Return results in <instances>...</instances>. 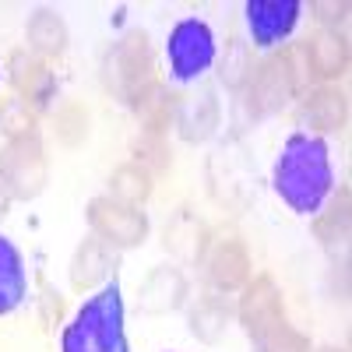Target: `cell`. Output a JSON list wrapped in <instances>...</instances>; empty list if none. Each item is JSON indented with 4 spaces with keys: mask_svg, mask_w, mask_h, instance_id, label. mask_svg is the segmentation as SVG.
<instances>
[{
    "mask_svg": "<svg viewBox=\"0 0 352 352\" xmlns=\"http://www.w3.org/2000/svg\"><path fill=\"white\" fill-rule=\"evenodd\" d=\"M155 81V56H152V39L141 32V28H131L116 39L106 56H102V85L113 99L120 102H134L144 88Z\"/></svg>",
    "mask_w": 352,
    "mask_h": 352,
    "instance_id": "obj_3",
    "label": "cell"
},
{
    "mask_svg": "<svg viewBox=\"0 0 352 352\" xmlns=\"http://www.w3.org/2000/svg\"><path fill=\"white\" fill-rule=\"evenodd\" d=\"M116 264H120V250H113V247L102 243L99 236L81 240L78 250H74V257H71V268H67L71 289H74V292H92V289L113 282Z\"/></svg>",
    "mask_w": 352,
    "mask_h": 352,
    "instance_id": "obj_15",
    "label": "cell"
},
{
    "mask_svg": "<svg viewBox=\"0 0 352 352\" xmlns=\"http://www.w3.org/2000/svg\"><path fill=\"white\" fill-rule=\"evenodd\" d=\"M131 152H134L131 162L144 166L152 176H159V173L169 169V144H166V138H159V134H138Z\"/></svg>",
    "mask_w": 352,
    "mask_h": 352,
    "instance_id": "obj_28",
    "label": "cell"
},
{
    "mask_svg": "<svg viewBox=\"0 0 352 352\" xmlns=\"http://www.w3.org/2000/svg\"><path fill=\"white\" fill-rule=\"evenodd\" d=\"M349 226H352V190L338 187V194H331L328 208L310 219V229H314V240L324 250L345 254L349 250Z\"/></svg>",
    "mask_w": 352,
    "mask_h": 352,
    "instance_id": "obj_17",
    "label": "cell"
},
{
    "mask_svg": "<svg viewBox=\"0 0 352 352\" xmlns=\"http://www.w3.org/2000/svg\"><path fill=\"white\" fill-rule=\"evenodd\" d=\"M92 134V113H88L85 102L67 99L60 109L53 113V138L64 144V148H81Z\"/></svg>",
    "mask_w": 352,
    "mask_h": 352,
    "instance_id": "obj_24",
    "label": "cell"
},
{
    "mask_svg": "<svg viewBox=\"0 0 352 352\" xmlns=\"http://www.w3.org/2000/svg\"><path fill=\"white\" fill-rule=\"evenodd\" d=\"M8 212H11V194L4 190V184H0V222L8 219Z\"/></svg>",
    "mask_w": 352,
    "mask_h": 352,
    "instance_id": "obj_29",
    "label": "cell"
},
{
    "mask_svg": "<svg viewBox=\"0 0 352 352\" xmlns=\"http://www.w3.org/2000/svg\"><path fill=\"white\" fill-rule=\"evenodd\" d=\"M187 296H190V282H187L184 268H176V264H159L138 285V307L152 317L184 310Z\"/></svg>",
    "mask_w": 352,
    "mask_h": 352,
    "instance_id": "obj_13",
    "label": "cell"
},
{
    "mask_svg": "<svg viewBox=\"0 0 352 352\" xmlns=\"http://www.w3.org/2000/svg\"><path fill=\"white\" fill-rule=\"evenodd\" d=\"M0 184L11 201H36L50 184V159L39 134L0 144Z\"/></svg>",
    "mask_w": 352,
    "mask_h": 352,
    "instance_id": "obj_6",
    "label": "cell"
},
{
    "mask_svg": "<svg viewBox=\"0 0 352 352\" xmlns=\"http://www.w3.org/2000/svg\"><path fill=\"white\" fill-rule=\"evenodd\" d=\"M229 320H232L229 303L219 296V292H204V296H197V303L187 314V328L201 345H219L229 331Z\"/></svg>",
    "mask_w": 352,
    "mask_h": 352,
    "instance_id": "obj_20",
    "label": "cell"
},
{
    "mask_svg": "<svg viewBox=\"0 0 352 352\" xmlns=\"http://www.w3.org/2000/svg\"><path fill=\"white\" fill-rule=\"evenodd\" d=\"M28 292V272H25V257L11 243V236L0 232V317L14 314L25 303Z\"/></svg>",
    "mask_w": 352,
    "mask_h": 352,
    "instance_id": "obj_21",
    "label": "cell"
},
{
    "mask_svg": "<svg viewBox=\"0 0 352 352\" xmlns=\"http://www.w3.org/2000/svg\"><path fill=\"white\" fill-rule=\"evenodd\" d=\"M8 81L14 88V96L25 106H32L36 113H43L56 99V74L50 60H39L28 50H14L8 56Z\"/></svg>",
    "mask_w": 352,
    "mask_h": 352,
    "instance_id": "obj_12",
    "label": "cell"
},
{
    "mask_svg": "<svg viewBox=\"0 0 352 352\" xmlns=\"http://www.w3.org/2000/svg\"><path fill=\"white\" fill-rule=\"evenodd\" d=\"M300 88V71H296V53L292 46H278L272 50L264 60L254 67L250 85H247V109L254 120L261 116H275L282 113Z\"/></svg>",
    "mask_w": 352,
    "mask_h": 352,
    "instance_id": "obj_4",
    "label": "cell"
},
{
    "mask_svg": "<svg viewBox=\"0 0 352 352\" xmlns=\"http://www.w3.org/2000/svg\"><path fill=\"white\" fill-rule=\"evenodd\" d=\"M204 268H208L212 289L219 296H229V292H240L250 282L254 261H250V250L240 236H222L204 250Z\"/></svg>",
    "mask_w": 352,
    "mask_h": 352,
    "instance_id": "obj_11",
    "label": "cell"
},
{
    "mask_svg": "<svg viewBox=\"0 0 352 352\" xmlns=\"http://www.w3.org/2000/svg\"><path fill=\"white\" fill-rule=\"evenodd\" d=\"M131 109H134V116H138L141 134H159V138H166V131L173 127V116H176V96L155 78V81L131 102Z\"/></svg>",
    "mask_w": 352,
    "mask_h": 352,
    "instance_id": "obj_19",
    "label": "cell"
},
{
    "mask_svg": "<svg viewBox=\"0 0 352 352\" xmlns=\"http://www.w3.org/2000/svg\"><path fill=\"white\" fill-rule=\"evenodd\" d=\"M254 349L250 352H314L310 345V335L300 331V328H292L289 320H282L278 328H272L268 335H261L250 342Z\"/></svg>",
    "mask_w": 352,
    "mask_h": 352,
    "instance_id": "obj_27",
    "label": "cell"
},
{
    "mask_svg": "<svg viewBox=\"0 0 352 352\" xmlns=\"http://www.w3.org/2000/svg\"><path fill=\"white\" fill-rule=\"evenodd\" d=\"M60 352H131L124 328V292L116 278L78 307L60 335Z\"/></svg>",
    "mask_w": 352,
    "mask_h": 352,
    "instance_id": "obj_2",
    "label": "cell"
},
{
    "mask_svg": "<svg viewBox=\"0 0 352 352\" xmlns=\"http://www.w3.org/2000/svg\"><path fill=\"white\" fill-rule=\"evenodd\" d=\"M272 187L296 215L314 219L335 194V166L328 141L310 131L289 134L272 169Z\"/></svg>",
    "mask_w": 352,
    "mask_h": 352,
    "instance_id": "obj_1",
    "label": "cell"
},
{
    "mask_svg": "<svg viewBox=\"0 0 352 352\" xmlns=\"http://www.w3.org/2000/svg\"><path fill=\"white\" fill-rule=\"evenodd\" d=\"M222 120V102L215 85H197L194 92L187 96H176V116H173V127L187 144H204Z\"/></svg>",
    "mask_w": 352,
    "mask_h": 352,
    "instance_id": "obj_10",
    "label": "cell"
},
{
    "mask_svg": "<svg viewBox=\"0 0 352 352\" xmlns=\"http://www.w3.org/2000/svg\"><path fill=\"white\" fill-rule=\"evenodd\" d=\"M303 18L300 0H247L243 4V21H247V36L257 50H278Z\"/></svg>",
    "mask_w": 352,
    "mask_h": 352,
    "instance_id": "obj_9",
    "label": "cell"
},
{
    "mask_svg": "<svg viewBox=\"0 0 352 352\" xmlns=\"http://www.w3.org/2000/svg\"><path fill=\"white\" fill-rule=\"evenodd\" d=\"M303 60L307 74L317 85H331L349 71V39L338 28H317L303 43Z\"/></svg>",
    "mask_w": 352,
    "mask_h": 352,
    "instance_id": "obj_14",
    "label": "cell"
},
{
    "mask_svg": "<svg viewBox=\"0 0 352 352\" xmlns=\"http://www.w3.org/2000/svg\"><path fill=\"white\" fill-rule=\"evenodd\" d=\"M236 320H240V328L250 342L282 324L285 320V296H282L275 275H268V272L250 275V282L240 289Z\"/></svg>",
    "mask_w": 352,
    "mask_h": 352,
    "instance_id": "obj_8",
    "label": "cell"
},
{
    "mask_svg": "<svg viewBox=\"0 0 352 352\" xmlns=\"http://www.w3.org/2000/svg\"><path fill=\"white\" fill-rule=\"evenodd\" d=\"M0 71H4V67H0Z\"/></svg>",
    "mask_w": 352,
    "mask_h": 352,
    "instance_id": "obj_31",
    "label": "cell"
},
{
    "mask_svg": "<svg viewBox=\"0 0 352 352\" xmlns=\"http://www.w3.org/2000/svg\"><path fill=\"white\" fill-rule=\"evenodd\" d=\"M36 124H39V113H36L32 106H25L14 92L0 99V131H4L8 141L28 138V134H39Z\"/></svg>",
    "mask_w": 352,
    "mask_h": 352,
    "instance_id": "obj_26",
    "label": "cell"
},
{
    "mask_svg": "<svg viewBox=\"0 0 352 352\" xmlns=\"http://www.w3.org/2000/svg\"><path fill=\"white\" fill-rule=\"evenodd\" d=\"M25 43H28V53L39 56V60L64 56V50L71 43L67 21L53 8H39V11H32V18H28V25H25Z\"/></svg>",
    "mask_w": 352,
    "mask_h": 352,
    "instance_id": "obj_18",
    "label": "cell"
},
{
    "mask_svg": "<svg viewBox=\"0 0 352 352\" xmlns=\"http://www.w3.org/2000/svg\"><path fill=\"white\" fill-rule=\"evenodd\" d=\"M219 56V43L208 21L201 18H180L169 28V39H166V64L169 74L184 85L201 81L204 74L212 71Z\"/></svg>",
    "mask_w": 352,
    "mask_h": 352,
    "instance_id": "obj_5",
    "label": "cell"
},
{
    "mask_svg": "<svg viewBox=\"0 0 352 352\" xmlns=\"http://www.w3.org/2000/svg\"><path fill=\"white\" fill-rule=\"evenodd\" d=\"M250 74H254L250 43L243 36H229L226 53H222V60H219V81L229 88V92H247Z\"/></svg>",
    "mask_w": 352,
    "mask_h": 352,
    "instance_id": "obj_23",
    "label": "cell"
},
{
    "mask_svg": "<svg viewBox=\"0 0 352 352\" xmlns=\"http://www.w3.org/2000/svg\"><path fill=\"white\" fill-rule=\"evenodd\" d=\"M300 113H303V124L310 127V134L324 138L349 124V99L338 85H314L300 102Z\"/></svg>",
    "mask_w": 352,
    "mask_h": 352,
    "instance_id": "obj_16",
    "label": "cell"
},
{
    "mask_svg": "<svg viewBox=\"0 0 352 352\" xmlns=\"http://www.w3.org/2000/svg\"><path fill=\"white\" fill-rule=\"evenodd\" d=\"M166 250H173L176 257H184V261H201L204 257V226L201 222H194L187 212H176L173 215V222L166 226Z\"/></svg>",
    "mask_w": 352,
    "mask_h": 352,
    "instance_id": "obj_25",
    "label": "cell"
},
{
    "mask_svg": "<svg viewBox=\"0 0 352 352\" xmlns=\"http://www.w3.org/2000/svg\"><path fill=\"white\" fill-rule=\"evenodd\" d=\"M317 352H345V349H342V345H320Z\"/></svg>",
    "mask_w": 352,
    "mask_h": 352,
    "instance_id": "obj_30",
    "label": "cell"
},
{
    "mask_svg": "<svg viewBox=\"0 0 352 352\" xmlns=\"http://www.w3.org/2000/svg\"><path fill=\"white\" fill-rule=\"evenodd\" d=\"M85 219L92 226V236H99L102 243H109L113 250H134L148 240V215L134 204H124V201H113L109 194H99L88 201L85 208Z\"/></svg>",
    "mask_w": 352,
    "mask_h": 352,
    "instance_id": "obj_7",
    "label": "cell"
},
{
    "mask_svg": "<svg viewBox=\"0 0 352 352\" xmlns=\"http://www.w3.org/2000/svg\"><path fill=\"white\" fill-rule=\"evenodd\" d=\"M152 190H155V176L138 162H120L109 173V197L113 201H124V204L141 208V204L152 197Z\"/></svg>",
    "mask_w": 352,
    "mask_h": 352,
    "instance_id": "obj_22",
    "label": "cell"
}]
</instances>
